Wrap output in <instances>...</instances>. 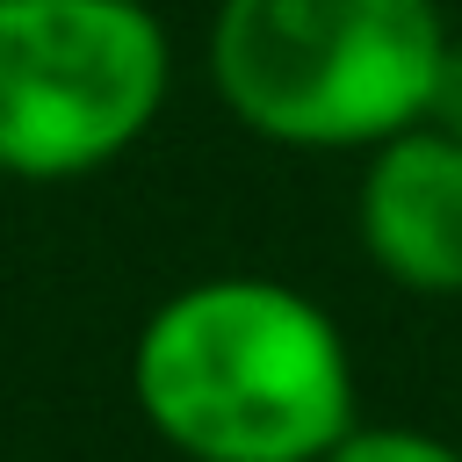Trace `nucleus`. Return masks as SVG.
I'll return each mask as SVG.
<instances>
[{
	"label": "nucleus",
	"instance_id": "nucleus-1",
	"mask_svg": "<svg viewBox=\"0 0 462 462\" xmlns=\"http://www.w3.org/2000/svg\"><path fill=\"white\" fill-rule=\"evenodd\" d=\"M130 390L152 433L188 462H325L354 426L339 325L267 274L173 289L130 346Z\"/></svg>",
	"mask_w": 462,
	"mask_h": 462
},
{
	"label": "nucleus",
	"instance_id": "nucleus-2",
	"mask_svg": "<svg viewBox=\"0 0 462 462\" xmlns=\"http://www.w3.org/2000/svg\"><path fill=\"white\" fill-rule=\"evenodd\" d=\"M440 58V0H217L209 14L217 101L289 152H368L426 123Z\"/></svg>",
	"mask_w": 462,
	"mask_h": 462
},
{
	"label": "nucleus",
	"instance_id": "nucleus-3",
	"mask_svg": "<svg viewBox=\"0 0 462 462\" xmlns=\"http://www.w3.org/2000/svg\"><path fill=\"white\" fill-rule=\"evenodd\" d=\"M173 43L144 0H0V173L79 180L166 108Z\"/></svg>",
	"mask_w": 462,
	"mask_h": 462
},
{
	"label": "nucleus",
	"instance_id": "nucleus-4",
	"mask_svg": "<svg viewBox=\"0 0 462 462\" xmlns=\"http://www.w3.org/2000/svg\"><path fill=\"white\" fill-rule=\"evenodd\" d=\"M354 231L397 289L462 296V137L440 123H411L368 144Z\"/></svg>",
	"mask_w": 462,
	"mask_h": 462
},
{
	"label": "nucleus",
	"instance_id": "nucleus-5",
	"mask_svg": "<svg viewBox=\"0 0 462 462\" xmlns=\"http://www.w3.org/2000/svg\"><path fill=\"white\" fill-rule=\"evenodd\" d=\"M325 462H462V448L419 433V426H346Z\"/></svg>",
	"mask_w": 462,
	"mask_h": 462
},
{
	"label": "nucleus",
	"instance_id": "nucleus-6",
	"mask_svg": "<svg viewBox=\"0 0 462 462\" xmlns=\"http://www.w3.org/2000/svg\"><path fill=\"white\" fill-rule=\"evenodd\" d=\"M426 123H440V130H455V137H462V43H455V36H448V58H440V72H433Z\"/></svg>",
	"mask_w": 462,
	"mask_h": 462
}]
</instances>
